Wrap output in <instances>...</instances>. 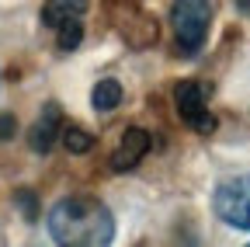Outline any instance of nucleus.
<instances>
[{"label": "nucleus", "mask_w": 250, "mask_h": 247, "mask_svg": "<svg viewBox=\"0 0 250 247\" xmlns=\"http://www.w3.org/2000/svg\"><path fill=\"white\" fill-rule=\"evenodd\" d=\"M49 237L62 247H104L115 240V216L94 195H66L49 209Z\"/></svg>", "instance_id": "obj_1"}, {"label": "nucleus", "mask_w": 250, "mask_h": 247, "mask_svg": "<svg viewBox=\"0 0 250 247\" xmlns=\"http://www.w3.org/2000/svg\"><path fill=\"white\" fill-rule=\"evenodd\" d=\"M212 14H215L212 0H174V7H170V32H174V42H177V49L184 56H195L205 45Z\"/></svg>", "instance_id": "obj_2"}, {"label": "nucleus", "mask_w": 250, "mask_h": 247, "mask_svg": "<svg viewBox=\"0 0 250 247\" xmlns=\"http://www.w3.org/2000/svg\"><path fill=\"white\" fill-rule=\"evenodd\" d=\"M215 216L233 230H250V174L226 178L223 184H215L212 195Z\"/></svg>", "instance_id": "obj_3"}, {"label": "nucleus", "mask_w": 250, "mask_h": 247, "mask_svg": "<svg viewBox=\"0 0 250 247\" xmlns=\"http://www.w3.org/2000/svg\"><path fill=\"white\" fill-rule=\"evenodd\" d=\"M174 105H177V115L188 129H195L202 136L215 133V115L208 112V84L202 80H181L174 87Z\"/></svg>", "instance_id": "obj_4"}, {"label": "nucleus", "mask_w": 250, "mask_h": 247, "mask_svg": "<svg viewBox=\"0 0 250 247\" xmlns=\"http://www.w3.org/2000/svg\"><path fill=\"white\" fill-rule=\"evenodd\" d=\"M62 136V108L59 105H45L42 115L35 118V126L28 129V146L35 153H49Z\"/></svg>", "instance_id": "obj_5"}, {"label": "nucleus", "mask_w": 250, "mask_h": 247, "mask_svg": "<svg viewBox=\"0 0 250 247\" xmlns=\"http://www.w3.org/2000/svg\"><path fill=\"white\" fill-rule=\"evenodd\" d=\"M146 153H149V133H146V129H139V126L125 129V136H122L118 150L111 153V171L125 174V171L139 167V160L146 157Z\"/></svg>", "instance_id": "obj_6"}, {"label": "nucleus", "mask_w": 250, "mask_h": 247, "mask_svg": "<svg viewBox=\"0 0 250 247\" xmlns=\"http://www.w3.org/2000/svg\"><path fill=\"white\" fill-rule=\"evenodd\" d=\"M90 0H49V4L42 7V21L49 28H59L62 21H70V18H83Z\"/></svg>", "instance_id": "obj_7"}, {"label": "nucleus", "mask_w": 250, "mask_h": 247, "mask_svg": "<svg viewBox=\"0 0 250 247\" xmlns=\"http://www.w3.org/2000/svg\"><path fill=\"white\" fill-rule=\"evenodd\" d=\"M90 105H94V112H101V115H108V112H115L118 105H122V84L118 80H98L94 84V90H90Z\"/></svg>", "instance_id": "obj_8"}, {"label": "nucleus", "mask_w": 250, "mask_h": 247, "mask_svg": "<svg viewBox=\"0 0 250 247\" xmlns=\"http://www.w3.org/2000/svg\"><path fill=\"white\" fill-rule=\"evenodd\" d=\"M56 42H59V49H62V52H73V49L83 42V21H80V18L62 21V24L56 28Z\"/></svg>", "instance_id": "obj_9"}, {"label": "nucleus", "mask_w": 250, "mask_h": 247, "mask_svg": "<svg viewBox=\"0 0 250 247\" xmlns=\"http://www.w3.org/2000/svg\"><path fill=\"white\" fill-rule=\"evenodd\" d=\"M59 139H62V146H66L70 153H87V150L94 146V136H90L87 129H80V126H66Z\"/></svg>", "instance_id": "obj_10"}, {"label": "nucleus", "mask_w": 250, "mask_h": 247, "mask_svg": "<svg viewBox=\"0 0 250 247\" xmlns=\"http://www.w3.org/2000/svg\"><path fill=\"white\" fill-rule=\"evenodd\" d=\"M14 202H18V209L24 212V220H35V216H39V199L31 195V192H18Z\"/></svg>", "instance_id": "obj_11"}, {"label": "nucleus", "mask_w": 250, "mask_h": 247, "mask_svg": "<svg viewBox=\"0 0 250 247\" xmlns=\"http://www.w3.org/2000/svg\"><path fill=\"white\" fill-rule=\"evenodd\" d=\"M14 133H18V118L11 112H0V143L14 139Z\"/></svg>", "instance_id": "obj_12"}, {"label": "nucleus", "mask_w": 250, "mask_h": 247, "mask_svg": "<svg viewBox=\"0 0 250 247\" xmlns=\"http://www.w3.org/2000/svg\"><path fill=\"white\" fill-rule=\"evenodd\" d=\"M236 11H240V14H247V18H250V0H236Z\"/></svg>", "instance_id": "obj_13"}]
</instances>
